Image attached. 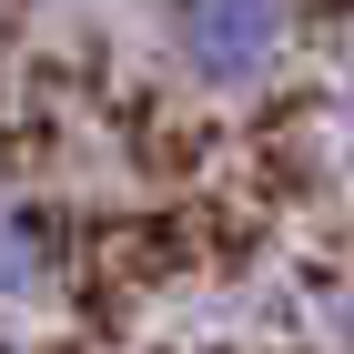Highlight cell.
<instances>
[{
  "label": "cell",
  "mask_w": 354,
  "mask_h": 354,
  "mask_svg": "<svg viewBox=\"0 0 354 354\" xmlns=\"http://www.w3.org/2000/svg\"><path fill=\"white\" fill-rule=\"evenodd\" d=\"M283 21L294 0H172V41L203 82H253L283 51Z\"/></svg>",
  "instance_id": "6da1fadb"
}]
</instances>
